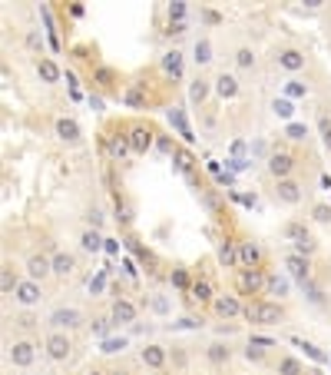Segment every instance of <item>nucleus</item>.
Returning a JSON list of instances; mask_svg holds the SVG:
<instances>
[{"label": "nucleus", "instance_id": "c9c22d12", "mask_svg": "<svg viewBox=\"0 0 331 375\" xmlns=\"http://www.w3.org/2000/svg\"><path fill=\"white\" fill-rule=\"evenodd\" d=\"M275 372L278 375H305V365L298 362L295 355H278V362H275Z\"/></svg>", "mask_w": 331, "mask_h": 375}, {"label": "nucleus", "instance_id": "58836bf2", "mask_svg": "<svg viewBox=\"0 0 331 375\" xmlns=\"http://www.w3.org/2000/svg\"><path fill=\"white\" fill-rule=\"evenodd\" d=\"M242 359H245V362H252V365H262L265 359H268V352H265L262 345L249 343V345H245V349H242Z\"/></svg>", "mask_w": 331, "mask_h": 375}, {"label": "nucleus", "instance_id": "5fc2aeb1", "mask_svg": "<svg viewBox=\"0 0 331 375\" xmlns=\"http://www.w3.org/2000/svg\"><path fill=\"white\" fill-rule=\"evenodd\" d=\"M83 375H110V372H106V369H99V365H93V369H87Z\"/></svg>", "mask_w": 331, "mask_h": 375}, {"label": "nucleus", "instance_id": "c85d7f7f", "mask_svg": "<svg viewBox=\"0 0 331 375\" xmlns=\"http://www.w3.org/2000/svg\"><path fill=\"white\" fill-rule=\"evenodd\" d=\"M206 362L209 365H216V369H225V365L232 362V359H235V352H232V345L229 343H219V339H216V343H209L206 345Z\"/></svg>", "mask_w": 331, "mask_h": 375}, {"label": "nucleus", "instance_id": "37998d69", "mask_svg": "<svg viewBox=\"0 0 331 375\" xmlns=\"http://www.w3.org/2000/svg\"><path fill=\"white\" fill-rule=\"evenodd\" d=\"M189 27H192V23H166L163 37H166V40H179V37H186V33H189Z\"/></svg>", "mask_w": 331, "mask_h": 375}, {"label": "nucleus", "instance_id": "a878e982", "mask_svg": "<svg viewBox=\"0 0 331 375\" xmlns=\"http://www.w3.org/2000/svg\"><path fill=\"white\" fill-rule=\"evenodd\" d=\"M166 359H169V352H166V345H159V343H146L143 349H139V362H143L146 369H153V372H163Z\"/></svg>", "mask_w": 331, "mask_h": 375}, {"label": "nucleus", "instance_id": "cd10ccee", "mask_svg": "<svg viewBox=\"0 0 331 375\" xmlns=\"http://www.w3.org/2000/svg\"><path fill=\"white\" fill-rule=\"evenodd\" d=\"M232 66L239 70V73H255L258 70V54H255V47L242 44L232 50Z\"/></svg>", "mask_w": 331, "mask_h": 375}, {"label": "nucleus", "instance_id": "b1692460", "mask_svg": "<svg viewBox=\"0 0 331 375\" xmlns=\"http://www.w3.org/2000/svg\"><path fill=\"white\" fill-rule=\"evenodd\" d=\"M33 73H37V80L46 83V87H56V83L63 80V70H60V64H56L54 56H37V60H33Z\"/></svg>", "mask_w": 331, "mask_h": 375}, {"label": "nucleus", "instance_id": "7ed1b4c3", "mask_svg": "<svg viewBox=\"0 0 331 375\" xmlns=\"http://www.w3.org/2000/svg\"><path fill=\"white\" fill-rule=\"evenodd\" d=\"M268 286V269H239L235 273V292L242 299H262Z\"/></svg>", "mask_w": 331, "mask_h": 375}, {"label": "nucleus", "instance_id": "ddd939ff", "mask_svg": "<svg viewBox=\"0 0 331 375\" xmlns=\"http://www.w3.org/2000/svg\"><path fill=\"white\" fill-rule=\"evenodd\" d=\"M23 273H27V279H33V282H46V279L54 276V259H50V253L33 249V253L23 259Z\"/></svg>", "mask_w": 331, "mask_h": 375}, {"label": "nucleus", "instance_id": "4c0bfd02", "mask_svg": "<svg viewBox=\"0 0 331 375\" xmlns=\"http://www.w3.org/2000/svg\"><path fill=\"white\" fill-rule=\"evenodd\" d=\"M292 253L305 256V259H315V256L321 253V243L315 239V236H305V239H298V243H292Z\"/></svg>", "mask_w": 331, "mask_h": 375}, {"label": "nucleus", "instance_id": "49530a36", "mask_svg": "<svg viewBox=\"0 0 331 375\" xmlns=\"http://www.w3.org/2000/svg\"><path fill=\"white\" fill-rule=\"evenodd\" d=\"M285 93H288V97H308V87H301V80L292 77L285 83Z\"/></svg>", "mask_w": 331, "mask_h": 375}, {"label": "nucleus", "instance_id": "39448f33", "mask_svg": "<svg viewBox=\"0 0 331 375\" xmlns=\"http://www.w3.org/2000/svg\"><path fill=\"white\" fill-rule=\"evenodd\" d=\"M103 150L110 156L113 163H123V160H130L132 156V143H130V126H110V130L103 133Z\"/></svg>", "mask_w": 331, "mask_h": 375}, {"label": "nucleus", "instance_id": "4468645a", "mask_svg": "<svg viewBox=\"0 0 331 375\" xmlns=\"http://www.w3.org/2000/svg\"><path fill=\"white\" fill-rule=\"evenodd\" d=\"M242 93V83H239V77L232 73V70H219L216 77H212V97L219 100V103H229V100H235Z\"/></svg>", "mask_w": 331, "mask_h": 375}, {"label": "nucleus", "instance_id": "f257e3e1", "mask_svg": "<svg viewBox=\"0 0 331 375\" xmlns=\"http://www.w3.org/2000/svg\"><path fill=\"white\" fill-rule=\"evenodd\" d=\"M242 319L252 326H278L288 319V309L285 302H275V299H255V302H245Z\"/></svg>", "mask_w": 331, "mask_h": 375}, {"label": "nucleus", "instance_id": "c03bdc74", "mask_svg": "<svg viewBox=\"0 0 331 375\" xmlns=\"http://www.w3.org/2000/svg\"><path fill=\"white\" fill-rule=\"evenodd\" d=\"M116 222H120L123 230H126V226H132V210L123 203L120 196H116Z\"/></svg>", "mask_w": 331, "mask_h": 375}, {"label": "nucleus", "instance_id": "473e14b6", "mask_svg": "<svg viewBox=\"0 0 331 375\" xmlns=\"http://www.w3.org/2000/svg\"><path fill=\"white\" fill-rule=\"evenodd\" d=\"M282 236H285L288 243H298V239L311 236V230H308V222H301V220H285L282 222Z\"/></svg>", "mask_w": 331, "mask_h": 375}, {"label": "nucleus", "instance_id": "20e7f679", "mask_svg": "<svg viewBox=\"0 0 331 375\" xmlns=\"http://www.w3.org/2000/svg\"><path fill=\"white\" fill-rule=\"evenodd\" d=\"M83 322H87V316L77 306H54V309L46 312V329L50 332H70L73 335Z\"/></svg>", "mask_w": 331, "mask_h": 375}, {"label": "nucleus", "instance_id": "c756f323", "mask_svg": "<svg viewBox=\"0 0 331 375\" xmlns=\"http://www.w3.org/2000/svg\"><path fill=\"white\" fill-rule=\"evenodd\" d=\"M292 276H285V273H268V286H265V296H272L275 302H285L288 296H292V282H288Z\"/></svg>", "mask_w": 331, "mask_h": 375}, {"label": "nucleus", "instance_id": "1a4fd4ad", "mask_svg": "<svg viewBox=\"0 0 331 375\" xmlns=\"http://www.w3.org/2000/svg\"><path fill=\"white\" fill-rule=\"evenodd\" d=\"M73 349H77V345H73V335H70V332H46L44 335V355L50 362H56V365L70 362Z\"/></svg>", "mask_w": 331, "mask_h": 375}, {"label": "nucleus", "instance_id": "de8ad7c7", "mask_svg": "<svg viewBox=\"0 0 331 375\" xmlns=\"http://www.w3.org/2000/svg\"><path fill=\"white\" fill-rule=\"evenodd\" d=\"M156 146H159V153H166V156L176 153V146L169 143V136H166V133H159V136H156Z\"/></svg>", "mask_w": 331, "mask_h": 375}, {"label": "nucleus", "instance_id": "09e8293b", "mask_svg": "<svg viewBox=\"0 0 331 375\" xmlns=\"http://www.w3.org/2000/svg\"><path fill=\"white\" fill-rule=\"evenodd\" d=\"M87 226H89V230H103V213H99V210H89L87 213Z\"/></svg>", "mask_w": 331, "mask_h": 375}, {"label": "nucleus", "instance_id": "72a5a7b5", "mask_svg": "<svg viewBox=\"0 0 331 375\" xmlns=\"http://www.w3.org/2000/svg\"><path fill=\"white\" fill-rule=\"evenodd\" d=\"M192 64H196L199 70L212 64V44H209V37H199V40H196V47H192Z\"/></svg>", "mask_w": 331, "mask_h": 375}, {"label": "nucleus", "instance_id": "5701e85b", "mask_svg": "<svg viewBox=\"0 0 331 375\" xmlns=\"http://www.w3.org/2000/svg\"><path fill=\"white\" fill-rule=\"evenodd\" d=\"M186 296H189V306H199V309H212V302H216V296H219V292H216V286H212L209 279L199 276Z\"/></svg>", "mask_w": 331, "mask_h": 375}, {"label": "nucleus", "instance_id": "412c9836", "mask_svg": "<svg viewBox=\"0 0 331 375\" xmlns=\"http://www.w3.org/2000/svg\"><path fill=\"white\" fill-rule=\"evenodd\" d=\"M50 259H54V279H60V282H66L70 276H77V253H70V249H54L50 253Z\"/></svg>", "mask_w": 331, "mask_h": 375}, {"label": "nucleus", "instance_id": "4be33fe9", "mask_svg": "<svg viewBox=\"0 0 331 375\" xmlns=\"http://www.w3.org/2000/svg\"><path fill=\"white\" fill-rule=\"evenodd\" d=\"M285 273L295 279L298 286H308L311 276H315V269H311V259H305V256H298V253H288L285 256Z\"/></svg>", "mask_w": 331, "mask_h": 375}, {"label": "nucleus", "instance_id": "f8f14e48", "mask_svg": "<svg viewBox=\"0 0 331 375\" xmlns=\"http://www.w3.org/2000/svg\"><path fill=\"white\" fill-rule=\"evenodd\" d=\"M89 83L96 90H103V93H120V70L110 64H96V66H89Z\"/></svg>", "mask_w": 331, "mask_h": 375}, {"label": "nucleus", "instance_id": "a211bd4d", "mask_svg": "<svg viewBox=\"0 0 331 375\" xmlns=\"http://www.w3.org/2000/svg\"><path fill=\"white\" fill-rule=\"evenodd\" d=\"M54 136L66 146L83 143V126H80L77 117H56L54 120Z\"/></svg>", "mask_w": 331, "mask_h": 375}, {"label": "nucleus", "instance_id": "dca6fc26", "mask_svg": "<svg viewBox=\"0 0 331 375\" xmlns=\"http://www.w3.org/2000/svg\"><path fill=\"white\" fill-rule=\"evenodd\" d=\"M13 302L20 309H40V302H44V282H33V279L23 276L17 292H13Z\"/></svg>", "mask_w": 331, "mask_h": 375}, {"label": "nucleus", "instance_id": "603ef678", "mask_svg": "<svg viewBox=\"0 0 331 375\" xmlns=\"http://www.w3.org/2000/svg\"><path fill=\"white\" fill-rule=\"evenodd\" d=\"M70 13H73V17H83V13H87V7H83V4H70Z\"/></svg>", "mask_w": 331, "mask_h": 375}, {"label": "nucleus", "instance_id": "aec40b11", "mask_svg": "<svg viewBox=\"0 0 331 375\" xmlns=\"http://www.w3.org/2000/svg\"><path fill=\"white\" fill-rule=\"evenodd\" d=\"M239 269H265V249L255 239H239Z\"/></svg>", "mask_w": 331, "mask_h": 375}, {"label": "nucleus", "instance_id": "a18cd8bd", "mask_svg": "<svg viewBox=\"0 0 331 375\" xmlns=\"http://www.w3.org/2000/svg\"><path fill=\"white\" fill-rule=\"evenodd\" d=\"M27 47H30L37 56H46V54H44V37H40L37 30H27Z\"/></svg>", "mask_w": 331, "mask_h": 375}, {"label": "nucleus", "instance_id": "ea45409f", "mask_svg": "<svg viewBox=\"0 0 331 375\" xmlns=\"http://www.w3.org/2000/svg\"><path fill=\"white\" fill-rule=\"evenodd\" d=\"M311 222H318V226H331V206H328V203H315V206H311Z\"/></svg>", "mask_w": 331, "mask_h": 375}, {"label": "nucleus", "instance_id": "9b49d317", "mask_svg": "<svg viewBox=\"0 0 331 375\" xmlns=\"http://www.w3.org/2000/svg\"><path fill=\"white\" fill-rule=\"evenodd\" d=\"M156 126H149L146 120H132L130 123V143H132V156H146L156 146Z\"/></svg>", "mask_w": 331, "mask_h": 375}, {"label": "nucleus", "instance_id": "7c9ffc66", "mask_svg": "<svg viewBox=\"0 0 331 375\" xmlns=\"http://www.w3.org/2000/svg\"><path fill=\"white\" fill-rule=\"evenodd\" d=\"M17 286H20L17 266H13V263H4V266H0V292H4V299H13Z\"/></svg>", "mask_w": 331, "mask_h": 375}, {"label": "nucleus", "instance_id": "393cba45", "mask_svg": "<svg viewBox=\"0 0 331 375\" xmlns=\"http://www.w3.org/2000/svg\"><path fill=\"white\" fill-rule=\"evenodd\" d=\"M216 263H219L222 269H235V273H239V239L222 236L219 246H216Z\"/></svg>", "mask_w": 331, "mask_h": 375}, {"label": "nucleus", "instance_id": "6ab92c4d", "mask_svg": "<svg viewBox=\"0 0 331 375\" xmlns=\"http://www.w3.org/2000/svg\"><path fill=\"white\" fill-rule=\"evenodd\" d=\"M136 316H139V306L132 299L116 296L110 302V326H130V322H136Z\"/></svg>", "mask_w": 331, "mask_h": 375}, {"label": "nucleus", "instance_id": "9d476101", "mask_svg": "<svg viewBox=\"0 0 331 375\" xmlns=\"http://www.w3.org/2000/svg\"><path fill=\"white\" fill-rule=\"evenodd\" d=\"M212 316H216V319H242L245 316V299L239 296V292H235V289H232V292H219V296H216V302H212Z\"/></svg>", "mask_w": 331, "mask_h": 375}, {"label": "nucleus", "instance_id": "f704fd0d", "mask_svg": "<svg viewBox=\"0 0 331 375\" xmlns=\"http://www.w3.org/2000/svg\"><path fill=\"white\" fill-rule=\"evenodd\" d=\"M189 13H192V7H189V4H182V0H176V4H166V23H189Z\"/></svg>", "mask_w": 331, "mask_h": 375}, {"label": "nucleus", "instance_id": "e433bc0d", "mask_svg": "<svg viewBox=\"0 0 331 375\" xmlns=\"http://www.w3.org/2000/svg\"><path fill=\"white\" fill-rule=\"evenodd\" d=\"M173 163H176V169L182 173V177L192 179V169H196V160H192V153L189 150H182V146H176V153H173Z\"/></svg>", "mask_w": 331, "mask_h": 375}, {"label": "nucleus", "instance_id": "864d4df0", "mask_svg": "<svg viewBox=\"0 0 331 375\" xmlns=\"http://www.w3.org/2000/svg\"><path fill=\"white\" fill-rule=\"evenodd\" d=\"M123 345H126V343H123V339H120V343H106V349H103V352H120Z\"/></svg>", "mask_w": 331, "mask_h": 375}, {"label": "nucleus", "instance_id": "a19ab883", "mask_svg": "<svg viewBox=\"0 0 331 375\" xmlns=\"http://www.w3.org/2000/svg\"><path fill=\"white\" fill-rule=\"evenodd\" d=\"M318 136H321V146L331 153V117L328 113H321L318 117Z\"/></svg>", "mask_w": 331, "mask_h": 375}, {"label": "nucleus", "instance_id": "79ce46f5", "mask_svg": "<svg viewBox=\"0 0 331 375\" xmlns=\"http://www.w3.org/2000/svg\"><path fill=\"white\" fill-rule=\"evenodd\" d=\"M192 282H196V279H189V269H182V266H179V269H173V286H176V289L189 292V289H192Z\"/></svg>", "mask_w": 331, "mask_h": 375}, {"label": "nucleus", "instance_id": "423d86ee", "mask_svg": "<svg viewBox=\"0 0 331 375\" xmlns=\"http://www.w3.org/2000/svg\"><path fill=\"white\" fill-rule=\"evenodd\" d=\"M272 203H278V206H285V210H295V206H301L305 203V183L298 177L292 179H278V183H272Z\"/></svg>", "mask_w": 331, "mask_h": 375}, {"label": "nucleus", "instance_id": "6e6552de", "mask_svg": "<svg viewBox=\"0 0 331 375\" xmlns=\"http://www.w3.org/2000/svg\"><path fill=\"white\" fill-rule=\"evenodd\" d=\"M40 349H44V345H37L33 339L20 335V339L7 343V362H11L13 369H33V365H37V355H40Z\"/></svg>", "mask_w": 331, "mask_h": 375}, {"label": "nucleus", "instance_id": "2eb2a0df", "mask_svg": "<svg viewBox=\"0 0 331 375\" xmlns=\"http://www.w3.org/2000/svg\"><path fill=\"white\" fill-rule=\"evenodd\" d=\"M120 103H126L130 110H149L153 107V97H149V87L143 80H132L120 90Z\"/></svg>", "mask_w": 331, "mask_h": 375}, {"label": "nucleus", "instance_id": "6e6d98bb", "mask_svg": "<svg viewBox=\"0 0 331 375\" xmlns=\"http://www.w3.org/2000/svg\"><path fill=\"white\" fill-rule=\"evenodd\" d=\"M110 375H130V372H126V369H113Z\"/></svg>", "mask_w": 331, "mask_h": 375}, {"label": "nucleus", "instance_id": "f03ea898", "mask_svg": "<svg viewBox=\"0 0 331 375\" xmlns=\"http://www.w3.org/2000/svg\"><path fill=\"white\" fill-rule=\"evenodd\" d=\"M272 66L282 70V73H288V77H295V73H301V70L308 66V50H301V47H295V44L275 47V50H272Z\"/></svg>", "mask_w": 331, "mask_h": 375}, {"label": "nucleus", "instance_id": "2f4dec72", "mask_svg": "<svg viewBox=\"0 0 331 375\" xmlns=\"http://www.w3.org/2000/svg\"><path fill=\"white\" fill-rule=\"evenodd\" d=\"M80 249H83V253H103V249H106V239H103V232L99 230H83L80 232Z\"/></svg>", "mask_w": 331, "mask_h": 375}, {"label": "nucleus", "instance_id": "3c124183", "mask_svg": "<svg viewBox=\"0 0 331 375\" xmlns=\"http://www.w3.org/2000/svg\"><path fill=\"white\" fill-rule=\"evenodd\" d=\"M202 20L209 23V27H219V23H222V13H216V11H202Z\"/></svg>", "mask_w": 331, "mask_h": 375}, {"label": "nucleus", "instance_id": "f3484780", "mask_svg": "<svg viewBox=\"0 0 331 375\" xmlns=\"http://www.w3.org/2000/svg\"><path fill=\"white\" fill-rule=\"evenodd\" d=\"M159 73H163L166 80H182L186 77V54L179 50V47H173V50H166L163 56H159Z\"/></svg>", "mask_w": 331, "mask_h": 375}, {"label": "nucleus", "instance_id": "bb28decb", "mask_svg": "<svg viewBox=\"0 0 331 375\" xmlns=\"http://www.w3.org/2000/svg\"><path fill=\"white\" fill-rule=\"evenodd\" d=\"M209 97H212V80L206 77V73H196V77L189 80V103L202 110V107H206V100H209Z\"/></svg>", "mask_w": 331, "mask_h": 375}, {"label": "nucleus", "instance_id": "8fccbe9b", "mask_svg": "<svg viewBox=\"0 0 331 375\" xmlns=\"http://www.w3.org/2000/svg\"><path fill=\"white\" fill-rule=\"evenodd\" d=\"M272 110L282 113V117H292V103L288 100H272Z\"/></svg>", "mask_w": 331, "mask_h": 375}, {"label": "nucleus", "instance_id": "0eeeda50", "mask_svg": "<svg viewBox=\"0 0 331 375\" xmlns=\"http://www.w3.org/2000/svg\"><path fill=\"white\" fill-rule=\"evenodd\" d=\"M265 173H268L272 183H278V179H292L298 173V156L292 153V150H272L268 160H265Z\"/></svg>", "mask_w": 331, "mask_h": 375}]
</instances>
